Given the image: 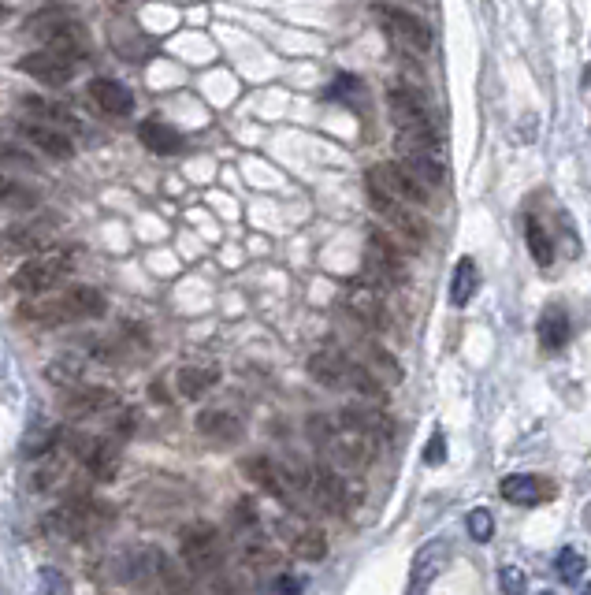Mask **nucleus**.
<instances>
[{"instance_id": "f257e3e1", "label": "nucleus", "mask_w": 591, "mask_h": 595, "mask_svg": "<svg viewBox=\"0 0 591 595\" xmlns=\"http://www.w3.org/2000/svg\"><path fill=\"white\" fill-rule=\"evenodd\" d=\"M394 149L402 153V168H406L417 183H424L428 190L447 183V164L439 153V134H421V131H398Z\"/></svg>"}, {"instance_id": "f03ea898", "label": "nucleus", "mask_w": 591, "mask_h": 595, "mask_svg": "<svg viewBox=\"0 0 591 595\" xmlns=\"http://www.w3.org/2000/svg\"><path fill=\"white\" fill-rule=\"evenodd\" d=\"M75 246H45L38 257H30L27 265L12 276V287L19 294H49L67 276V268L75 261Z\"/></svg>"}, {"instance_id": "7ed1b4c3", "label": "nucleus", "mask_w": 591, "mask_h": 595, "mask_svg": "<svg viewBox=\"0 0 591 595\" xmlns=\"http://www.w3.org/2000/svg\"><path fill=\"white\" fill-rule=\"evenodd\" d=\"M108 521H112V506L97 503V499H71L45 517V529L64 540H86V536H97Z\"/></svg>"}, {"instance_id": "20e7f679", "label": "nucleus", "mask_w": 591, "mask_h": 595, "mask_svg": "<svg viewBox=\"0 0 591 595\" xmlns=\"http://www.w3.org/2000/svg\"><path fill=\"white\" fill-rule=\"evenodd\" d=\"M183 566L194 577L216 573L224 566V540H220L216 525H190V529H183Z\"/></svg>"}, {"instance_id": "39448f33", "label": "nucleus", "mask_w": 591, "mask_h": 595, "mask_svg": "<svg viewBox=\"0 0 591 595\" xmlns=\"http://www.w3.org/2000/svg\"><path fill=\"white\" fill-rule=\"evenodd\" d=\"M368 186L380 190V194H387V198L406 201V205H428V201H432L428 186L417 183V179H413L402 164H394V160L372 164V168H368Z\"/></svg>"}, {"instance_id": "423d86ee", "label": "nucleus", "mask_w": 591, "mask_h": 595, "mask_svg": "<svg viewBox=\"0 0 591 595\" xmlns=\"http://www.w3.org/2000/svg\"><path fill=\"white\" fill-rule=\"evenodd\" d=\"M372 12H376V19L383 23V30L391 34L394 45H402L409 53H428V49H432V30H428V23H421L417 15L402 12V8H387V4H376Z\"/></svg>"}, {"instance_id": "0eeeda50", "label": "nucleus", "mask_w": 591, "mask_h": 595, "mask_svg": "<svg viewBox=\"0 0 591 595\" xmlns=\"http://www.w3.org/2000/svg\"><path fill=\"white\" fill-rule=\"evenodd\" d=\"M387 108H391V119L398 131H421V134H439L435 131V119L428 112V105L421 101V93L406 90V86H394L387 93Z\"/></svg>"}, {"instance_id": "6e6552de", "label": "nucleus", "mask_w": 591, "mask_h": 595, "mask_svg": "<svg viewBox=\"0 0 591 595\" xmlns=\"http://www.w3.org/2000/svg\"><path fill=\"white\" fill-rule=\"evenodd\" d=\"M368 198H372V209L380 212L383 220H387L398 235H406L409 242H424V238H428V224H424V216L421 212H413L417 205H406V201H398V198H387V194L372 190V186H368Z\"/></svg>"}, {"instance_id": "1a4fd4ad", "label": "nucleus", "mask_w": 591, "mask_h": 595, "mask_svg": "<svg viewBox=\"0 0 591 595\" xmlns=\"http://www.w3.org/2000/svg\"><path fill=\"white\" fill-rule=\"evenodd\" d=\"M56 220L49 216H41V220H30V224H19V227H4L0 231V253H38L45 246H53V235H56Z\"/></svg>"}, {"instance_id": "9d476101", "label": "nucleus", "mask_w": 591, "mask_h": 595, "mask_svg": "<svg viewBox=\"0 0 591 595\" xmlns=\"http://www.w3.org/2000/svg\"><path fill=\"white\" fill-rule=\"evenodd\" d=\"M15 67H19L23 75H30V79L45 82V86H67V82L75 79V60H71V56L53 53V49L19 56V64Z\"/></svg>"}, {"instance_id": "9b49d317", "label": "nucleus", "mask_w": 591, "mask_h": 595, "mask_svg": "<svg viewBox=\"0 0 591 595\" xmlns=\"http://www.w3.org/2000/svg\"><path fill=\"white\" fill-rule=\"evenodd\" d=\"M365 268L380 279V283H402V279H406V272H402V257H398V250L391 246V238L380 235V231L368 235Z\"/></svg>"}, {"instance_id": "f8f14e48", "label": "nucleus", "mask_w": 591, "mask_h": 595, "mask_svg": "<svg viewBox=\"0 0 591 595\" xmlns=\"http://www.w3.org/2000/svg\"><path fill=\"white\" fill-rule=\"evenodd\" d=\"M450 562V543L447 540H428L413 555V577H409V592H424L432 588V581L447 569Z\"/></svg>"}, {"instance_id": "ddd939ff", "label": "nucleus", "mask_w": 591, "mask_h": 595, "mask_svg": "<svg viewBox=\"0 0 591 595\" xmlns=\"http://www.w3.org/2000/svg\"><path fill=\"white\" fill-rule=\"evenodd\" d=\"M75 458H79L97 480H112L119 469V450H116V443H108V439L79 436L75 439Z\"/></svg>"}, {"instance_id": "4468645a", "label": "nucleus", "mask_w": 591, "mask_h": 595, "mask_svg": "<svg viewBox=\"0 0 591 595\" xmlns=\"http://www.w3.org/2000/svg\"><path fill=\"white\" fill-rule=\"evenodd\" d=\"M502 499L513 506H536V503H547L554 495V488L536 473H510L506 480L499 484Z\"/></svg>"}, {"instance_id": "2eb2a0df", "label": "nucleus", "mask_w": 591, "mask_h": 595, "mask_svg": "<svg viewBox=\"0 0 591 595\" xmlns=\"http://www.w3.org/2000/svg\"><path fill=\"white\" fill-rule=\"evenodd\" d=\"M138 142H142L149 153H157V157H171V153H179V149L186 146V138L171 123H164V119H142L138 123Z\"/></svg>"}, {"instance_id": "dca6fc26", "label": "nucleus", "mask_w": 591, "mask_h": 595, "mask_svg": "<svg viewBox=\"0 0 591 595\" xmlns=\"http://www.w3.org/2000/svg\"><path fill=\"white\" fill-rule=\"evenodd\" d=\"M112 402H116V395L105 391V387H71V391H64V398H60V410L75 421V417H93V413L108 410Z\"/></svg>"}, {"instance_id": "f3484780", "label": "nucleus", "mask_w": 591, "mask_h": 595, "mask_svg": "<svg viewBox=\"0 0 591 595\" xmlns=\"http://www.w3.org/2000/svg\"><path fill=\"white\" fill-rule=\"evenodd\" d=\"M90 97L93 105L101 108V112H108V116H131L134 112V93L119 79H93Z\"/></svg>"}, {"instance_id": "a211bd4d", "label": "nucleus", "mask_w": 591, "mask_h": 595, "mask_svg": "<svg viewBox=\"0 0 591 595\" xmlns=\"http://www.w3.org/2000/svg\"><path fill=\"white\" fill-rule=\"evenodd\" d=\"M45 49H53L60 56H71V60H79V56L90 53V30L82 27V23H71L64 19L60 27H53L45 34Z\"/></svg>"}, {"instance_id": "6ab92c4d", "label": "nucleus", "mask_w": 591, "mask_h": 595, "mask_svg": "<svg viewBox=\"0 0 591 595\" xmlns=\"http://www.w3.org/2000/svg\"><path fill=\"white\" fill-rule=\"evenodd\" d=\"M197 432L205 439H212V443H238V439L246 436L242 421L227 410H201L197 413Z\"/></svg>"}, {"instance_id": "aec40b11", "label": "nucleus", "mask_w": 591, "mask_h": 595, "mask_svg": "<svg viewBox=\"0 0 591 595\" xmlns=\"http://www.w3.org/2000/svg\"><path fill=\"white\" fill-rule=\"evenodd\" d=\"M350 369H354V361L342 354H331V350H320V354L309 357V376L324 387H346L350 384Z\"/></svg>"}, {"instance_id": "412c9836", "label": "nucleus", "mask_w": 591, "mask_h": 595, "mask_svg": "<svg viewBox=\"0 0 591 595\" xmlns=\"http://www.w3.org/2000/svg\"><path fill=\"white\" fill-rule=\"evenodd\" d=\"M23 138H27L38 153H49L53 160H67L71 153H75V142H71L64 131H56V127H49V123H38V119L23 127Z\"/></svg>"}, {"instance_id": "4be33fe9", "label": "nucleus", "mask_w": 591, "mask_h": 595, "mask_svg": "<svg viewBox=\"0 0 591 595\" xmlns=\"http://www.w3.org/2000/svg\"><path fill=\"white\" fill-rule=\"evenodd\" d=\"M67 320H93L105 313V294L97 287H71L67 294H60Z\"/></svg>"}, {"instance_id": "5701e85b", "label": "nucleus", "mask_w": 591, "mask_h": 595, "mask_svg": "<svg viewBox=\"0 0 591 595\" xmlns=\"http://www.w3.org/2000/svg\"><path fill=\"white\" fill-rule=\"evenodd\" d=\"M346 309H350V313H354L361 324H368V328H387L383 302H380V294L372 291V287H354V291H350V298H346Z\"/></svg>"}, {"instance_id": "b1692460", "label": "nucleus", "mask_w": 591, "mask_h": 595, "mask_svg": "<svg viewBox=\"0 0 591 595\" xmlns=\"http://www.w3.org/2000/svg\"><path fill=\"white\" fill-rule=\"evenodd\" d=\"M476 291H480V272H476V261L473 257H461L458 265H454V279H450V305H465L473 302Z\"/></svg>"}, {"instance_id": "393cba45", "label": "nucleus", "mask_w": 591, "mask_h": 595, "mask_svg": "<svg viewBox=\"0 0 591 595\" xmlns=\"http://www.w3.org/2000/svg\"><path fill=\"white\" fill-rule=\"evenodd\" d=\"M290 555L302 558V562H320L328 555V536L320 529H309V525H294L290 529Z\"/></svg>"}, {"instance_id": "a878e982", "label": "nucleus", "mask_w": 591, "mask_h": 595, "mask_svg": "<svg viewBox=\"0 0 591 595\" xmlns=\"http://www.w3.org/2000/svg\"><path fill=\"white\" fill-rule=\"evenodd\" d=\"M216 380H220V369H216V365H186V369H179V376H175V387H179L186 398H201L205 391L216 387Z\"/></svg>"}, {"instance_id": "bb28decb", "label": "nucleus", "mask_w": 591, "mask_h": 595, "mask_svg": "<svg viewBox=\"0 0 591 595\" xmlns=\"http://www.w3.org/2000/svg\"><path fill=\"white\" fill-rule=\"evenodd\" d=\"M569 339V317H565L562 305H547L543 317H539V343L547 350H562Z\"/></svg>"}, {"instance_id": "cd10ccee", "label": "nucleus", "mask_w": 591, "mask_h": 595, "mask_svg": "<svg viewBox=\"0 0 591 595\" xmlns=\"http://www.w3.org/2000/svg\"><path fill=\"white\" fill-rule=\"evenodd\" d=\"M19 108H23V112H30V116L38 119V123H64V127H75V123H79L71 108L56 105V101H49V97H38V93L23 97V101H19Z\"/></svg>"}, {"instance_id": "c85d7f7f", "label": "nucleus", "mask_w": 591, "mask_h": 595, "mask_svg": "<svg viewBox=\"0 0 591 595\" xmlns=\"http://www.w3.org/2000/svg\"><path fill=\"white\" fill-rule=\"evenodd\" d=\"M0 205L12 212H30L41 205V194L38 190H30L23 186L19 179H8V175H0Z\"/></svg>"}, {"instance_id": "c756f323", "label": "nucleus", "mask_w": 591, "mask_h": 595, "mask_svg": "<svg viewBox=\"0 0 591 595\" xmlns=\"http://www.w3.org/2000/svg\"><path fill=\"white\" fill-rule=\"evenodd\" d=\"M19 320H27V324H41V328H49V324H67L60 298H49V302H41V298L23 302L19 305Z\"/></svg>"}, {"instance_id": "7c9ffc66", "label": "nucleus", "mask_w": 591, "mask_h": 595, "mask_svg": "<svg viewBox=\"0 0 591 595\" xmlns=\"http://www.w3.org/2000/svg\"><path fill=\"white\" fill-rule=\"evenodd\" d=\"M525 238H528V253L536 257V265L551 268L554 265V242H551V235L543 231V224H539L536 216H528L525 220Z\"/></svg>"}, {"instance_id": "2f4dec72", "label": "nucleus", "mask_w": 591, "mask_h": 595, "mask_svg": "<svg viewBox=\"0 0 591 595\" xmlns=\"http://www.w3.org/2000/svg\"><path fill=\"white\" fill-rule=\"evenodd\" d=\"M554 569H558V577H562L565 584H577L580 577H584L588 562H584V555H580V551H573V547H562V551H558V558H554Z\"/></svg>"}, {"instance_id": "473e14b6", "label": "nucleus", "mask_w": 591, "mask_h": 595, "mask_svg": "<svg viewBox=\"0 0 591 595\" xmlns=\"http://www.w3.org/2000/svg\"><path fill=\"white\" fill-rule=\"evenodd\" d=\"M56 443H60V428H38V432H30L27 439H23V454L27 458H41V454H53Z\"/></svg>"}, {"instance_id": "72a5a7b5", "label": "nucleus", "mask_w": 591, "mask_h": 595, "mask_svg": "<svg viewBox=\"0 0 591 595\" xmlns=\"http://www.w3.org/2000/svg\"><path fill=\"white\" fill-rule=\"evenodd\" d=\"M67 19V12L56 4V8H45V12H38V15H30L27 19V38H45L53 27H60Z\"/></svg>"}, {"instance_id": "f704fd0d", "label": "nucleus", "mask_w": 591, "mask_h": 595, "mask_svg": "<svg viewBox=\"0 0 591 595\" xmlns=\"http://www.w3.org/2000/svg\"><path fill=\"white\" fill-rule=\"evenodd\" d=\"M465 529H469V536H473L476 543H487L495 536V517L487 514L484 506H476L473 514L465 517Z\"/></svg>"}, {"instance_id": "c9c22d12", "label": "nucleus", "mask_w": 591, "mask_h": 595, "mask_svg": "<svg viewBox=\"0 0 591 595\" xmlns=\"http://www.w3.org/2000/svg\"><path fill=\"white\" fill-rule=\"evenodd\" d=\"M64 473V462H60V458H56L53 454V462L45 465V469H38V473H34V491H45V488H53L56 484V476Z\"/></svg>"}, {"instance_id": "e433bc0d", "label": "nucleus", "mask_w": 591, "mask_h": 595, "mask_svg": "<svg viewBox=\"0 0 591 595\" xmlns=\"http://www.w3.org/2000/svg\"><path fill=\"white\" fill-rule=\"evenodd\" d=\"M499 588L502 592H525V573L517 566H502L499 569Z\"/></svg>"}, {"instance_id": "4c0bfd02", "label": "nucleus", "mask_w": 591, "mask_h": 595, "mask_svg": "<svg viewBox=\"0 0 591 595\" xmlns=\"http://www.w3.org/2000/svg\"><path fill=\"white\" fill-rule=\"evenodd\" d=\"M424 462H428V465H443V462H447V439H443V432H435V436L428 439Z\"/></svg>"}, {"instance_id": "58836bf2", "label": "nucleus", "mask_w": 591, "mask_h": 595, "mask_svg": "<svg viewBox=\"0 0 591 595\" xmlns=\"http://www.w3.org/2000/svg\"><path fill=\"white\" fill-rule=\"evenodd\" d=\"M0 157L19 160V164H34V160H30L27 153H23V146H19V142H12V138H8L4 131H0Z\"/></svg>"}, {"instance_id": "ea45409f", "label": "nucleus", "mask_w": 591, "mask_h": 595, "mask_svg": "<svg viewBox=\"0 0 591 595\" xmlns=\"http://www.w3.org/2000/svg\"><path fill=\"white\" fill-rule=\"evenodd\" d=\"M276 551H272V547H264V543H250V547H246V562H257V566H268V562H276Z\"/></svg>"}, {"instance_id": "a19ab883", "label": "nucleus", "mask_w": 591, "mask_h": 595, "mask_svg": "<svg viewBox=\"0 0 591 595\" xmlns=\"http://www.w3.org/2000/svg\"><path fill=\"white\" fill-rule=\"evenodd\" d=\"M268 588H272V592H302L305 584L298 581V577H276V581L268 584Z\"/></svg>"}, {"instance_id": "79ce46f5", "label": "nucleus", "mask_w": 591, "mask_h": 595, "mask_svg": "<svg viewBox=\"0 0 591 595\" xmlns=\"http://www.w3.org/2000/svg\"><path fill=\"white\" fill-rule=\"evenodd\" d=\"M0 19H4V8H0Z\"/></svg>"}]
</instances>
